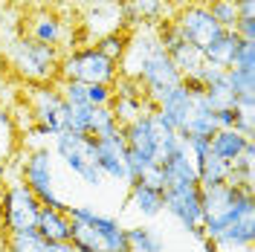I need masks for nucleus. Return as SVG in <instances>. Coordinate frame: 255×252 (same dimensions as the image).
I'll list each match as a JSON object with an SVG mask.
<instances>
[{
	"label": "nucleus",
	"instance_id": "obj_28",
	"mask_svg": "<svg viewBox=\"0 0 255 252\" xmlns=\"http://www.w3.org/2000/svg\"><path fill=\"white\" fill-rule=\"evenodd\" d=\"M125 32H113V35H105V38H99L93 41V47L102 52V55H108L111 61H122V55H125Z\"/></svg>",
	"mask_w": 255,
	"mask_h": 252
},
{
	"label": "nucleus",
	"instance_id": "obj_37",
	"mask_svg": "<svg viewBox=\"0 0 255 252\" xmlns=\"http://www.w3.org/2000/svg\"><path fill=\"white\" fill-rule=\"evenodd\" d=\"M136 180H142L145 186H151V189H159L162 191V171H159V162H154V165H148Z\"/></svg>",
	"mask_w": 255,
	"mask_h": 252
},
{
	"label": "nucleus",
	"instance_id": "obj_44",
	"mask_svg": "<svg viewBox=\"0 0 255 252\" xmlns=\"http://www.w3.org/2000/svg\"><path fill=\"white\" fill-rule=\"evenodd\" d=\"M203 3H206V0H203Z\"/></svg>",
	"mask_w": 255,
	"mask_h": 252
},
{
	"label": "nucleus",
	"instance_id": "obj_42",
	"mask_svg": "<svg viewBox=\"0 0 255 252\" xmlns=\"http://www.w3.org/2000/svg\"><path fill=\"white\" fill-rule=\"evenodd\" d=\"M20 3H32V6H38V3H41V0H20Z\"/></svg>",
	"mask_w": 255,
	"mask_h": 252
},
{
	"label": "nucleus",
	"instance_id": "obj_10",
	"mask_svg": "<svg viewBox=\"0 0 255 252\" xmlns=\"http://www.w3.org/2000/svg\"><path fill=\"white\" fill-rule=\"evenodd\" d=\"M171 20H174L177 32L197 49H206L212 41L221 38V32H223L221 23L212 17V12H209V6L203 0H191L186 6H180L177 15H171Z\"/></svg>",
	"mask_w": 255,
	"mask_h": 252
},
{
	"label": "nucleus",
	"instance_id": "obj_13",
	"mask_svg": "<svg viewBox=\"0 0 255 252\" xmlns=\"http://www.w3.org/2000/svg\"><path fill=\"white\" fill-rule=\"evenodd\" d=\"M165 130H171V127L159 125L157 119L148 113V116H139V119L122 125V139H125L128 148H133L142 157H148L151 162H157L159 159V139H162Z\"/></svg>",
	"mask_w": 255,
	"mask_h": 252
},
{
	"label": "nucleus",
	"instance_id": "obj_33",
	"mask_svg": "<svg viewBox=\"0 0 255 252\" xmlns=\"http://www.w3.org/2000/svg\"><path fill=\"white\" fill-rule=\"evenodd\" d=\"M244 116H247V113L238 111L235 105H229V108H218V111H215V125L218 127H232V130H235Z\"/></svg>",
	"mask_w": 255,
	"mask_h": 252
},
{
	"label": "nucleus",
	"instance_id": "obj_12",
	"mask_svg": "<svg viewBox=\"0 0 255 252\" xmlns=\"http://www.w3.org/2000/svg\"><path fill=\"white\" fill-rule=\"evenodd\" d=\"M125 154H128V145L122 139V127L116 133H111V136H96V165H99L105 180L122 183V186L130 183Z\"/></svg>",
	"mask_w": 255,
	"mask_h": 252
},
{
	"label": "nucleus",
	"instance_id": "obj_32",
	"mask_svg": "<svg viewBox=\"0 0 255 252\" xmlns=\"http://www.w3.org/2000/svg\"><path fill=\"white\" fill-rule=\"evenodd\" d=\"M232 67H247L255 70V41H241L235 55H232Z\"/></svg>",
	"mask_w": 255,
	"mask_h": 252
},
{
	"label": "nucleus",
	"instance_id": "obj_15",
	"mask_svg": "<svg viewBox=\"0 0 255 252\" xmlns=\"http://www.w3.org/2000/svg\"><path fill=\"white\" fill-rule=\"evenodd\" d=\"M157 113L168 122V127H174L177 133H183L186 125H189V119H191V113H194V96H191L189 90L183 87V81H180L177 87H171V90L157 102Z\"/></svg>",
	"mask_w": 255,
	"mask_h": 252
},
{
	"label": "nucleus",
	"instance_id": "obj_24",
	"mask_svg": "<svg viewBox=\"0 0 255 252\" xmlns=\"http://www.w3.org/2000/svg\"><path fill=\"white\" fill-rule=\"evenodd\" d=\"M194 168H197V186H200V189H215V186H223V183H226V177H229V165H226L223 159L212 157V154H209L206 159H200Z\"/></svg>",
	"mask_w": 255,
	"mask_h": 252
},
{
	"label": "nucleus",
	"instance_id": "obj_30",
	"mask_svg": "<svg viewBox=\"0 0 255 252\" xmlns=\"http://www.w3.org/2000/svg\"><path fill=\"white\" fill-rule=\"evenodd\" d=\"M84 96H87V105L90 108H111V102H113L111 84H87L84 87Z\"/></svg>",
	"mask_w": 255,
	"mask_h": 252
},
{
	"label": "nucleus",
	"instance_id": "obj_19",
	"mask_svg": "<svg viewBox=\"0 0 255 252\" xmlns=\"http://www.w3.org/2000/svg\"><path fill=\"white\" fill-rule=\"evenodd\" d=\"M159 171H162V189H168V186H183V183H197V168H194V162H191L186 145H183L177 154L162 159V162H159Z\"/></svg>",
	"mask_w": 255,
	"mask_h": 252
},
{
	"label": "nucleus",
	"instance_id": "obj_14",
	"mask_svg": "<svg viewBox=\"0 0 255 252\" xmlns=\"http://www.w3.org/2000/svg\"><path fill=\"white\" fill-rule=\"evenodd\" d=\"M255 244V218H244V221L226 226L221 235L203 238V247L209 252H253Z\"/></svg>",
	"mask_w": 255,
	"mask_h": 252
},
{
	"label": "nucleus",
	"instance_id": "obj_9",
	"mask_svg": "<svg viewBox=\"0 0 255 252\" xmlns=\"http://www.w3.org/2000/svg\"><path fill=\"white\" fill-rule=\"evenodd\" d=\"M162 212H168L189 235L203 241V206H200V186L197 183H183V186H168L162 189Z\"/></svg>",
	"mask_w": 255,
	"mask_h": 252
},
{
	"label": "nucleus",
	"instance_id": "obj_3",
	"mask_svg": "<svg viewBox=\"0 0 255 252\" xmlns=\"http://www.w3.org/2000/svg\"><path fill=\"white\" fill-rule=\"evenodd\" d=\"M49 148H52V157L73 177H79L87 189H102L105 186V177L96 165V136L61 130V133L52 136Z\"/></svg>",
	"mask_w": 255,
	"mask_h": 252
},
{
	"label": "nucleus",
	"instance_id": "obj_6",
	"mask_svg": "<svg viewBox=\"0 0 255 252\" xmlns=\"http://www.w3.org/2000/svg\"><path fill=\"white\" fill-rule=\"evenodd\" d=\"M119 79V64L102 55L93 44L61 52L58 81H79V84H113Z\"/></svg>",
	"mask_w": 255,
	"mask_h": 252
},
{
	"label": "nucleus",
	"instance_id": "obj_8",
	"mask_svg": "<svg viewBox=\"0 0 255 252\" xmlns=\"http://www.w3.org/2000/svg\"><path fill=\"white\" fill-rule=\"evenodd\" d=\"M81 41H99L113 32H128L125 3L122 0H84L79 9Z\"/></svg>",
	"mask_w": 255,
	"mask_h": 252
},
{
	"label": "nucleus",
	"instance_id": "obj_17",
	"mask_svg": "<svg viewBox=\"0 0 255 252\" xmlns=\"http://www.w3.org/2000/svg\"><path fill=\"white\" fill-rule=\"evenodd\" d=\"M128 209L142 221H154L162 215V191L145 186L142 180H133L128 183Z\"/></svg>",
	"mask_w": 255,
	"mask_h": 252
},
{
	"label": "nucleus",
	"instance_id": "obj_40",
	"mask_svg": "<svg viewBox=\"0 0 255 252\" xmlns=\"http://www.w3.org/2000/svg\"><path fill=\"white\" fill-rule=\"evenodd\" d=\"M235 9H238V17H255V0H241L235 3Z\"/></svg>",
	"mask_w": 255,
	"mask_h": 252
},
{
	"label": "nucleus",
	"instance_id": "obj_25",
	"mask_svg": "<svg viewBox=\"0 0 255 252\" xmlns=\"http://www.w3.org/2000/svg\"><path fill=\"white\" fill-rule=\"evenodd\" d=\"M6 252H47V241L35 229L12 232V235H6Z\"/></svg>",
	"mask_w": 255,
	"mask_h": 252
},
{
	"label": "nucleus",
	"instance_id": "obj_21",
	"mask_svg": "<svg viewBox=\"0 0 255 252\" xmlns=\"http://www.w3.org/2000/svg\"><path fill=\"white\" fill-rule=\"evenodd\" d=\"M125 244H128V252H165L162 235L148 223L125 226Z\"/></svg>",
	"mask_w": 255,
	"mask_h": 252
},
{
	"label": "nucleus",
	"instance_id": "obj_11",
	"mask_svg": "<svg viewBox=\"0 0 255 252\" xmlns=\"http://www.w3.org/2000/svg\"><path fill=\"white\" fill-rule=\"evenodd\" d=\"M23 105H26V111H29L35 125L49 127L52 133H61L64 130L67 102H64L58 84H29L26 93H23Z\"/></svg>",
	"mask_w": 255,
	"mask_h": 252
},
{
	"label": "nucleus",
	"instance_id": "obj_18",
	"mask_svg": "<svg viewBox=\"0 0 255 252\" xmlns=\"http://www.w3.org/2000/svg\"><path fill=\"white\" fill-rule=\"evenodd\" d=\"M70 229H73V221H70L67 209H49V206L41 209L38 223H35V232L44 238L47 244H64V241H70Z\"/></svg>",
	"mask_w": 255,
	"mask_h": 252
},
{
	"label": "nucleus",
	"instance_id": "obj_1",
	"mask_svg": "<svg viewBox=\"0 0 255 252\" xmlns=\"http://www.w3.org/2000/svg\"><path fill=\"white\" fill-rule=\"evenodd\" d=\"M200 206H203V223H200L203 238H215L232 223L255 218V197L229 183L215 189H200Z\"/></svg>",
	"mask_w": 255,
	"mask_h": 252
},
{
	"label": "nucleus",
	"instance_id": "obj_39",
	"mask_svg": "<svg viewBox=\"0 0 255 252\" xmlns=\"http://www.w3.org/2000/svg\"><path fill=\"white\" fill-rule=\"evenodd\" d=\"M44 3H47V6H52V9H58V12H64V15H67V12H76V9H79L81 3H84V0H44Z\"/></svg>",
	"mask_w": 255,
	"mask_h": 252
},
{
	"label": "nucleus",
	"instance_id": "obj_27",
	"mask_svg": "<svg viewBox=\"0 0 255 252\" xmlns=\"http://www.w3.org/2000/svg\"><path fill=\"white\" fill-rule=\"evenodd\" d=\"M119 122L113 116L111 108H93V119H90V136H111L119 130Z\"/></svg>",
	"mask_w": 255,
	"mask_h": 252
},
{
	"label": "nucleus",
	"instance_id": "obj_36",
	"mask_svg": "<svg viewBox=\"0 0 255 252\" xmlns=\"http://www.w3.org/2000/svg\"><path fill=\"white\" fill-rule=\"evenodd\" d=\"M232 32L238 35L241 41H255V17H238Z\"/></svg>",
	"mask_w": 255,
	"mask_h": 252
},
{
	"label": "nucleus",
	"instance_id": "obj_35",
	"mask_svg": "<svg viewBox=\"0 0 255 252\" xmlns=\"http://www.w3.org/2000/svg\"><path fill=\"white\" fill-rule=\"evenodd\" d=\"M0 139H9V142H17V130H15V122H12V111L0 102Z\"/></svg>",
	"mask_w": 255,
	"mask_h": 252
},
{
	"label": "nucleus",
	"instance_id": "obj_5",
	"mask_svg": "<svg viewBox=\"0 0 255 252\" xmlns=\"http://www.w3.org/2000/svg\"><path fill=\"white\" fill-rule=\"evenodd\" d=\"M20 180L29 186V191L41 200V206L49 209H67L64 197L58 194V177H55V157L52 148L41 145V148H23V159H20Z\"/></svg>",
	"mask_w": 255,
	"mask_h": 252
},
{
	"label": "nucleus",
	"instance_id": "obj_20",
	"mask_svg": "<svg viewBox=\"0 0 255 252\" xmlns=\"http://www.w3.org/2000/svg\"><path fill=\"white\" fill-rule=\"evenodd\" d=\"M253 139H247V136H241L238 130H232V127H218L212 136H209V154L212 157L223 159L226 165H232L235 159L247 151V145Z\"/></svg>",
	"mask_w": 255,
	"mask_h": 252
},
{
	"label": "nucleus",
	"instance_id": "obj_4",
	"mask_svg": "<svg viewBox=\"0 0 255 252\" xmlns=\"http://www.w3.org/2000/svg\"><path fill=\"white\" fill-rule=\"evenodd\" d=\"M23 35L32 38V41H38V44H49V47L61 49V52L84 47V41H81L79 29L73 26V20L64 12L47 6V3L32 6L26 12V17H23Z\"/></svg>",
	"mask_w": 255,
	"mask_h": 252
},
{
	"label": "nucleus",
	"instance_id": "obj_38",
	"mask_svg": "<svg viewBox=\"0 0 255 252\" xmlns=\"http://www.w3.org/2000/svg\"><path fill=\"white\" fill-rule=\"evenodd\" d=\"M20 148V142H9V139H0V186H3V174H6V162L9 157Z\"/></svg>",
	"mask_w": 255,
	"mask_h": 252
},
{
	"label": "nucleus",
	"instance_id": "obj_7",
	"mask_svg": "<svg viewBox=\"0 0 255 252\" xmlns=\"http://www.w3.org/2000/svg\"><path fill=\"white\" fill-rule=\"evenodd\" d=\"M41 200L29 191L23 180H6L0 186V232H26L35 229L41 215Z\"/></svg>",
	"mask_w": 255,
	"mask_h": 252
},
{
	"label": "nucleus",
	"instance_id": "obj_34",
	"mask_svg": "<svg viewBox=\"0 0 255 252\" xmlns=\"http://www.w3.org/2000/svg\"><path fill=\"white\" fill-rule=\"evenodd\" d=\"M125 162H128V174H130V183H133V180H136V177H139V174H142L145 168H148V165H154L151 159L142 157V154H139V151H133V148H128Z\"/></svg>",
	"mask_w": 255,
	"mask_h": 252
},
{
	"label": "nucleus",
	"instance_id": "obj_23",
	"mask_svg": "<svg viewBox=\"0 0 255 252\" xmlns=\"http://www.w3.org/2000/svg\"><path fill=\"white\" fill-rule=\"evenodd\" d=\"M111 111L119 125H128V122H133L139 116H148V113L154 111V102L148 96H139V99H113Z\"/></svg>",
	"mask_w": 255,
	"mask_h": 252
},
{
	"label": "nucleus",
	"instance_id": "obj_41",
	"mask_svg": "<svg viewBox=\"0 0 255 252\" xmlns=\"http://www.w3.org/2000/svg\"><path fill=\"white\" fill-rule=\"evenodd\" d=\"M47 252H81V250H76L70 241H64V244H47Z\"/></svg>",
	"mask_w": 255,
	"mask_h": 252
},
{
	"label": "nucleus",
	"instance_id": "obj_29",
	"mask_svg": "<svg viewBox=\"0 0 255 252\" xmlns=\"http://www.w3.org/2000/svg\"><path fill=\"white\" fill-rule=\"evenodd\" d=\"M209 12L212 17L221 23V29H232L235 26V20H238V9H235V3H229V0H206Z\"/></svg>",
	"mask_w": 255,
	"mask_h": 252
},
{
	"label": "nucleus",
	"instance_id": "obj_22",
	"mask_svg": "<svg viewBox=\"0 0 255 252\" xmlns=\"http://www.w3.org/2000/svg\"><path fill=\"white\" fill-rule=\"evenodd\" d=\"M238 44H241V38L235 35V32L223 29L221 38H218V41H212V44L203 49V58H206V64H212V67L226 70V67H232V55H235Z\"/></svg>",
	"mask_w": 255,
	"mask_h": 252
},
{
	"label": "nucleus",
	"instance_id": "obj_26",
	"mask_svg": "<svg viewBox=\"0 0 255 252\" xmlns=\"http://www.w3.org/2000/svg\"><path fill=\"white\" fill-rule=\"evenodd\" d=\"M90 119H93V108L90 105H67V111H64V130H70V133H90Z\"/></svg>",
	"mask_w": 255,
	"mask_h": 252
},
{
	"label": "nucleus",
	"instance_id": "obj_43",
	"mask_svg": "<svg viewBox=\"0 0 255 252\" xmlns=\"http://www.w3.org/2000/svg\"><path fill=\"white\" fill-rule=\"evenodd\" d=\"M229 3H241V0H229Z\"/></svg>",
	"mask_w": 255,
	"mask_h": 252
},
{
	"label": "nucleus",
	"instance_id": "obj_31",
	"mask_svg": "<svg viewBox=\"0 0 255 252\" xmlns=\"http://www.w3.org/2000/svg\"><path fill=\"white\" fill-rule=\"evenodd\" d=\"M111 90H113V99H139V96H145L142 84L136 79H128V76H119L111 84Z\"/></svg>",
	"mask_w": 255,
	"mask_h": 252
},
{
	"label": "nucleus",
	"instance_id": "obj_16",
	"mask_svg": "<svg viewBox=\"0 0 255 252\" xmlns=\"http://www.w3.org/2000/svg\"><path fill=\"white\" fill-rule=\"evenodd\" d=\"M125 3L128 29L130 26H157L162 20H171L168 0H122Z\"/></svg>",
	"mask_w": 255,
	"mask_h": 252
},
{
	"label": "nucleus",
	"instance_id": "obj_2",
	"mask_svg": "<svg viewBox=\"0 0 255 252\" xmlns=\"http://www.w3.org/2000/svg\"><path fill=\"white\" fill-rule=\"evenodd\" d=\"M6 61L12 67V73L26 84H55L61 49L49 47V44H38L26 35H17L6 47Z\"/></svg>",
	"mask_w": 255,
	"mask_h": 252
}]
</instances>
